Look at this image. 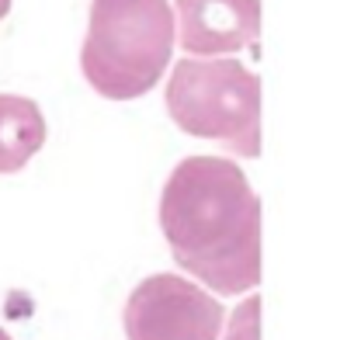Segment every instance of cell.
Listing matches in <instances>:
<instances>
[{"mask_svg": "<svg viewBox=\"0 0 354 340\" xmlns=\"http://www.w3.org/2000/svg\"><path fill=\"white\" fill-rule=\"evenodd\" d=\"M160 229L174 261L219 295L261 285V198L223 156H188L160 195Z\"/></svg>", "mask_w": 354, "mask_h": 340, "instance_id": "6da1fadb", "label": "cell"}, {"mask_svg": "<svg viewBox=\"0 0 354 340\" xmlns=\"http://www.w3.org/2000/svg\"><path fill=\"white\" fill-rule=\"evenodd\" d=\"M177 42L167 0H94L80 49L84 80L108 101H132L160 84Z\"/></svg>", "mask_w": 354, "mask_h": 340, "instance_id": "7a4b0ae2", "label": "cell"}, {"mask_svg": "<svg viewBox=\"0 0 354 340\" xmlns=\"http://www.w3.org/2000/svg\"><path fill=\"white\" fill-rule=\"evenodd\" d=\"M167 115L188 135L223 142L247 160L261 156V77L236 59L185 56L174 63Z\"/></svg>", "mask_w": 354, "mask_h": 340, "instance_id": "3957f363", "label": "cell"}, {"mask_svg": "<svg viewBox=\"0 0 354 340\" xmlns=\"http://www.w3.org/2000/svg\"><path fill=\"white\" fill-rule=\"evenodd\" d=\"M223 305L181 274H149L125 302L129 340H219Z\"/></svg>", "mask_w": 354, "mask_h": 340, "instance_id": "277c9868", "label": "cell"}, {"mask_svg": "<svg viewBox=\"0 0 354 340\" xmlns=\"http://www.w3.org/2000/svg\"><path fill=\"white\" fill-rule=\"evenodd\" d=\"M177 42L192 56H226L261 39V0H177Z\"/></svg>", "mask_w": 354, "mask_h": 340, "instance_id": "5b68a950", "label": "cell"}, {"mask_svg": "<svg viewBox=\"0 0 354 340\" xmlns=\"http://www.w3.org/2000/svg\"><path fill=\"white\" fill-rule=\"evenodd\" d=\"M46 146V115L32 97L0 94V174L18 170Z\"/></svg>", "mask_w": 354, "mask_h": 340, "instance_id": "8992f818", "label": "cell"}, {"mask_svg": "<svg viewBox=\"0 0 354 340\" xmlns=\"http://www.w3.org/2000/svg\"><path fill=\"white\" fill-rule=\"evenodd\" d=\"M226 340H261V295H250L233 309Z\"/></svg>", "mask_w": 354, "mask_h": 340, "instance_id": "52a82bcc", "label": "cell"}, {"mask_svg": "<svg viewBox=\"0 0 354 340\" xmlns=\"http://www.w3.org/2000/svg\"><path fill=\"white\" fill-rule=\"evenodd\" d=\"M8 11H11V0H0V21L8 18Z\"/></svg>", "mask_w": 354, "mask_h": 340, "instance_id": "ba28073f", "label": "cell"}, {"mask_svg": "<svg viewBox=\"0 0 354 340\" xmlns=\"http://www.w3.org/2000/svg\"><path fill=\"white\" fill-rule=\"evenodd\" d=\"M0 340H11V337H8V330H4V326H0Z\"/></svg>", "mask_w": 354, "mask_h": 340, "instance_id": "9c48e42d", "label": "cell"}]
</instances>
